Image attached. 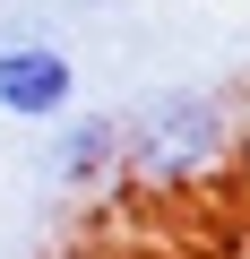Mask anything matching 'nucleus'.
<instances>
[{
	"mask_svg": "<svg viewBox=\"0 0 250 259\" xmlns=\"http://www.w3.org/2000/svg\"><path fill=\"white\" fill-rule=\"evenodd\" d=\"M52 173H61L69 190H95L104 173H121V121H112V112H86V121H69V112H61Z\"/></svg>",
	"mask_w": 250,
	"mask_h": 259,
	"instance_id": "3",
	"label": "nucleus"
},
{
	"mask_svg": "<svg viewBox=\"0 0 250 259\" xmlns=\"http://www.w3.org/2000/svg\"><path fill=\"white\" fill-rule=\"evenodd\" d=\"M233 156H241V104L224 87H173V95H147L121 121V173L147 182V190L216 182Z\"/></svg>",
	"mask_w": 250,
	"mask_h": 259,
	"instance_id": "1",
	"label": "nucleus"
},
{
	"mask_svg": "<svg viewBox=\"0 0 250 259\" xmlns=\"http://www.w3.org/2000/svg\"><path fill=\"white\" fill-rule=\"evenodd\" d=\"M69 104H78V61L35 26H0V112L9 121H61Z\"/></svg>",
	"mask_w": 250,
	"mask_h": 259,
	"instance_id": "2",
	"label": "nucleus"
}]
</instances>
